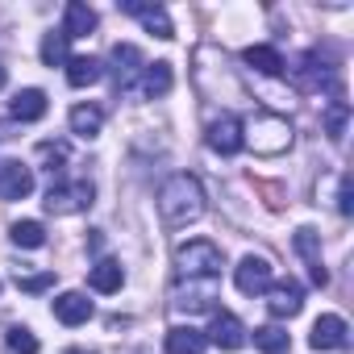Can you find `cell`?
<instances>
[{
    "mask_svg": "<svg viewBox=\"0 0 354 354\" xmlns=\"http://www.w3.org/2000/svg\"><path fill=\"white\" fill-rule=\"evenodd\" d=\"M158 213L171 230H180L188 221H196L205 213V188L196 175H171V180L158 188Z\"/></svg>",
    "mask_w": 354,
    "mask_h": 354,
    "instance_id": "obj_1",
    "label": "cell"
},
{
    "mask_svg": "<svg viewBox=\"0 0 354 354\" xmlns=\"http://www.w3.org/2000/svg\"><path fill=\"white\" fill-rule=\"evenodd\" d=\"M221 267L225 254L209 238H192L175 250V279L180 283H221Z\"/></svg>",
    "mask_w": 354,
    "mask_h": 354,
    "instance_id": "obj_2",
    "label": "cell"
},
{
    "mask_svg": "<svg viewBox=\"0 0 354 354\" xmlns=\"http://www.w3.org/2000/svg\"><path fill=\"white\" fill-rule=\"evenodd\" d=\"M242 142H250L254 154H283L292 146V125L275 113H254L250 125H242Z\"/></svg>",
    "mask_w": 354,
    "mask_h": 354,
    "instance_id": "obj_3",
    "label": "cell"
},
{
    "mask_svg": "<svg viewBox=\"0 0 354 354\" xmlns=\"http://www.w3.org/2000/svg\"><path fill=\"white\" fill-rule=\"evenodd\" d=\"M92 196H96V188H92L88 180H59V184H50V192H46V213H55V217L84 213V209L92 205Z\"/></svg>",
    "mask_w": 354,
    "mask_h": 354,
    "instance_id": "obj_4",
    "label": "cell"
},
{
    "mask_svg": "<svg viewBox=\"0 0 354 354\" xmlns=\"http://www.w3.org/2000/svg\"><path fill=\"white\" fill-rule=\"evenodd\" d=\"M292 75H296V88H300V92L333 88V63H329V55H321V50H308V55L292 67Z\"/></svg>",
    "mask_w": 354,
    "mask_h": 354,
    "instance_id": "obj_5",
    "label": "cell"
},
{
    "mask_svg": "<svg viewBox=\"0 0 354 354\" xmlns=\"http://www.w3.org/2000/svg\"><path fill=\"white\" fill-rule=\"evenodd\" d=\"M234 283H238L242 296H259V292H267V288H271V259H263V254H246V259L238 263V271H234Z\"/></svg>",
    "mask_w": 354,
    "mask_h": 354,
    "instance_id": "obj_6",
    "label": "cell"
},
{
    "mask_svg": "<svg viewBox=\"0 0 354 354\" xmlns=\"http://www.w3.org/2000/svg\"><path fill=\"white\" fill-rule=\"evenodd\" d=\"M34 192V171L17 158L0 162V201H26Z\"/></svg>",
    "mask_w": 354,
    "mask_h": 354,
    "instance_id": "obj_7",
    "label": "cell"
},
{
    "mask_svg": "<svg viewBox=\"0 0 354 354\" xmlns=\"http://www.w3.org/2000/svg\"><path fill=\"white\" fill-rule=\"evenodd\" d=\"M205 138H209V146H213L217 154H225V158H230V154H238V150L246 146V142H242V121H238L234 113H221V117L209 125V133H205Z\"/></svg>",
    "mask_w": 354,
    "mask_h": 354,
    "instance_id": "obj_8",
    "label": "cell"
},
{
    "mask_svg": "<svg viewBox=\"0 0 354 354\" xmlns=\"http://www.w3.org/2000/svg\"><path fill=\"white\" fill-rule=\"evenodd\" d=\"M142 67L146 63H142V50L138 46H129V42H117L113 46V80H117V92H129Z\"/></svg>",
    "mask_w": 354,
    "mask_h": 354,
    "instance_id": "obj_9",
    "label": "cell"
},
{
    "mask_svg": "<svg viewBox=\"0 0 354 354\" xmlns=\"http://www.w3.org/2000/svg\"><path fill=\"white\" fill-rule=\"evenodd\" d=\"M267 296H271V300H267L271 317H296L300 304H304V288H300L296 279H279V283H271Z\"/></svg>",
    "mask_w": 354,
    "mask_h": 354,
    "instance_id": "obj_10",
    "label": "cell"
},
{
    "mask_svg": "<svg viewBox=\"0 0 354 354\" xmlns=\"http://www.w3.org/2000/svg\"><path fill=\"white\" fill-rule=\"evenodd\" d=\"M296 250L304 254V263H308V275H313V283L317 288H325L329 283V271H325V263H321V234L317 230H296Z\"/></svg>",
    "mask_w": 354,
    "mask_h": 354,
    "instance_id": "obj_11",
    "label": "cell"
},
{
    "mask_svg": "<svg viewBox=\"0 0 354 354\" xmlns=\"http://www.w3.org/2000/svg\"><path fill=\"white\" fill-rule=\"evenodd\" d=\"M209 342L221 346V350H242L246 346V329L234 313H213V325H209Z\"/></svg>",
    "mask_w": 354,
    "mask_h": 354,
    "instance_id": "obj_12",
    "label": "cell"
},
{
    "mask_svg": "<svg viewBox=\"0 0 354 354\" xmlns=\"http://www.w3.org/2000/svg\"><path fill=\"white\" fill-rule=\"evenodd\" d=\"M308 346H313V350H342V346H346V321L333 317V313L317 317V321H313V333H308Z\"/></svg>",
    "mask_w": 354,
    "mask_h": 354,
    "instance_id": "obj_13",
    "label": "cell"
},
{
    "mask_svg": "<svg viewBox=\"0 0 354 354\" xmlns=\"http://www.w3.org/2000/svg\"><path fill=\"white\" fill-rule=\"evenodd\" d=\"M121 13H129V17H138L154 38H175V30H171V21H167V13L158 9V5H142V0H121Z\"/></svg>",
    "mask_w": 354,
    "mask_h": 354,
    "instance_id": "obj_14",
    "label": "cell"
},
{
    "mask_svg": "<svg viewBox=\"0 0 354 354\" xmlns=\"http://www.w3.org/2000/svg\"><path fill=\"white\" fill-rule=\"evenodd\" d=\"M55 317L63 325H84V321H92V300L84 292H63L55 300Z\"/></svg>",
    "mask_w": 354,
    "mask_h": 354,
    "instance_id": "obj_15",
    "label": "cell"
},
{
    "mask_svg": "<svg viewBox=\"0 0 354 354\" xmlns=\"http://www.w3.org/2000/svg\"><path fill=\"white\" fill-rule=\"evenodd\" d=\"M9 113H13V121H42V117H46V92H42V88L17 92L13 104H9Z\"/></svg>",
    "mask_w": 354,
    "mask_h": 354,
    "instance_id": "obj_16",
    "label": "cell"
},
{
    "mask_svg": "<svg viewBox=\"0 0 354 354\" xmlns=\"http://www.w3.org/2000/svg\"><path fill=\"white\" fill-rule=\"evenodd\" d=\"M96 30V9H88L84 0H71L67 13H63V34L67 38H88Z\"/></svg>",
    "mask_w": 354,
    "mask_h": 354,
    "instance_id": "obj_17",
    "label": "cell"
},
{
    "mask_svg": "<svg viewBox=\"0 0 354 354\" xmlns=\"http://www.w3.org/2000/svg\"><path fill=\"white\" fill-rule=\"evenodd\" d=\"M205 346H209V337L192 325H175L167 333V354H205Z\"/></svg>",
    "mask_w": 354,
    "mask_h": 354,
    "instance_id": "obj_18",
    "label": "cell"
},
{
    "mask_svg": "<svg viewBox=\"0 0 354 354\" xmlns=\"http://www.w3.org/2000/svg\"><path fill=\"white\" fill-rule=\"evenodd\" d=\"M138 88H142L146 100H162V96L171 92V63H146Z\"/></svg>",
    "mask_w": 354,
    "mask_h": 354,
    "instance_id": "obj_19",
    "label": "cell"
},
{
    "mask_svg": "<svg viewBox=\"0 0 354 354\" xmlns=\"http://www.w3.org/2000/svg\"><path fill=\"white\" fill-rule=\"evenodd\" d=\"M100 75H104V71H100V59H92V55L67 59V84H71V88H92Z\"/></svg>",
    "mask_w": 354,
    "mask_h": 354,
    "instance_id": "obj_20",
    "label": "cell"
},
{
    "mask_svg": "<svg viewBox=\"0 0 354 354\" xmlns=\"http://www.w3.org/2000/svg\"><path fill=\"white\" fill-rule=\"evenodd\" d=\"M88 283H92L96 292H117V288L125 283V271H121L117 259H100V263L88 271Z\"/></svg>",
    "mask_w": 354,
    "mask_h": 354,
    "instance_id": "obj_21",
    "label": "cell"
},
{
    "mask_svg": "<svg viewBox=\"0 0 354 354\" xmlns=\"http://www.w3.org/2000/svg\"><path fill=\"white\" fill-rule=\"evenodd\" d=\"M242 59H246V67H254V71H263V75H279V71L288 67L275 46H246Z\"/></svg>",
    "mask_w": 354,
    "mask_h": 354,
    "instance_id": "obj_22",
    "label": "cell"
},
{
    "mask_svg": "<svg viewBox=\"0 0 354 354\" xmlns=\"http://www.w3.org/2000/svg\"><path fill=\"white\" fill-rule=\"evenodd\" d=\"M100 125H104V113H100L96 104H75V109H71V133H80V138H96Z\"/></svg>",
    "mask_w": 354,
    "mask_h": 354,
    "instance_id": "obj_23",
    "label": "cell"
},
{
    "mask_svg": "<svg viewBox=\"0 0 354 354\" xmlns=\"http://www.w3.org/2000/svg\"><path fill=\"white\" fill-rule=\"evenodd\" d=\"M346 121H350V104L346 100H329V109H325V133L342 146L346 142Z\"/></svg>",
    "mask_w": 354,
    "mask_h": 354,
    "instance_id": "obj_24",
    "label": "cell"
},
{
    "mask_svg": "<svg viewBox=\"0 0 354 354\" xmlns=\"http://www.w3.org/2000/svg\"><path fill=\"white\" fill-rule=\"evenodd\" d=\"M254 346L263 350V354H288V333L279 329V325H263V329H254Z\"/></svg>",
    "mask_w": 354,
    "mask_h": 354,
    "instance_id": "obj_25",
    "label": "cell"
},
{
    "mask_svg": "<svg viewBox=\"0 0 354 354\" xmlns=\"http://www.w3.org/2000/svg\"><path fill=\"white\" fill-rule=\"evenodd\" d=\"M67 42H71V38H67L63 30H59V34H46V38H42V63H46V67H63V63H67Z\"/></svg>",
    "mask_w": 354,
    "mask_h": 354,
    "instance_id": "obj_26",
    "label": "cell"
},
{
    "mask_svg": "<svg viewBox=\"0 0 354 354\" xmlns=\"http://www.w3.org/2000/svg\"><path fill=\"white\" fill-rule=\"evenodd\" d=\"M13 242L26 246V250L46 246V230H42V221H17V225H13Z\"/></svg>",
    "mask_w": 354,
    "mask_h": 354,
    "instance_id": "obj_27",
    "label": "cell"
},
{
    "mask_svg": "<svg viewBox=\"0 0 354 354\" xmlns=\"http://www.w3.org/2000/svg\"><path fill=\"white\" fill-rule=\"evenodd\" d=\"M38 158L46 162V171H63V162L71 158V150H67V142H42L38 146Z\"/></svg>",
    "mask_w": 354,
    "mask_h": 354,
    "instance_id": "obj_28",
    "label": "cell"
},
{
    "mask_svg": "<svg viewBox=\"0 0 354 354\" xmlns=\"http://www.w3.org/2000/svg\"><path fill=\"white\" fill-rule=\"evenodd\" d=\"M9 350H13V354H38V337H34L26 325H13V329H9Z\"/></svg>",
    "mask_w": 354,
    "mask_h": 354,
    "instance_id": "obj_29",
    "label": "cell"
},
{
    "mask_svg": "<svg viewBox=\"0 0 354 354\" xmlns=\"http://www.w3.org/2000/svg\"><path fill=\"white\" fill-rule=\"evenodd\" d=\"M337 213L342 217L354 213V184H350V175H342V180H337Z\"/></svg>",
    "mask_w": 354,
    "mask_h": 354,
    "instance_id": "obj_30",
    "label": "cell"
},
{
    "mask_svg": "<svg viewBox=\"0 0 354 354\" xmlns=\"http://www.w3.org/2000/svg\"><path fill=\"white\" fill-rule=\"evenodd\" d=\"M55 283V271H42V275H21L17 271V288H26V292H46Z\"/></svg>",
    "mask_w": 354,
    "mask_h": 354,
    "instance_id": "obj_31",
    "label": "cell"
},
{
    "mask_svg": "<svg viewBox=\"0 0 354 354\" xmlns=\"http://www.w3.org/2000/svg\"><path fill=\"white\" fill-rule=\"evenodd\" d=\"M67 354H92V350H67Z\"/></svg>",
    "mask_w": 354,
    "mask_h": 354,
    "instance_id": "obj_32",
    "label": "cell"
},
{
    "mask_svg": "<svg viewBox=\"0 0 354 354\" xmlns=\"http://www.w3.org/2000/svg\"><path fill=\"white\" fill-rule=\"evenodd\" d=\"M0 88H5V67H0Z\"/></svg>",
    "mask_w": 354,
    "mask_h": 354,
    "instance_id": "obj_33",
    "label": "cell"
}]
</instances>
